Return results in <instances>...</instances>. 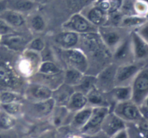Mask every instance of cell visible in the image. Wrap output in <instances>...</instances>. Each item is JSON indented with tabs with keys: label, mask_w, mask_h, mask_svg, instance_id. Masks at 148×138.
<instances>
[{
	"label": "cell",
	"mask_w": 148,
	"mask_h": 138,
	"mask_svg": "<svg viewBox=\"0 0 148 138\" xmlns=\"http://www.w3.org/2000/svg\"><path fill=\"white\" fill-rule=\"evenodd\" d=\"M78 48L86 55L89 67L86 74L96 76L112 63V54L106 47L98 33L80 35Z\"/></svg>",
	"instance_id": "6da1fadb"
},
{
	"label": "cell",
	"mask_w": 148,
	"mask_h": 138,
	"mask_svg": "<svg viewBox=\"0 0 148 138\" xmlns=\"http://www.w3.org/2000/svg\"><path fill=\"white\" fill-rule=\"evenodd\" d=\"M58 61L63 69L73 68L86 74L89 67L88 58L79 48L70 49H60L53 47Z\"/></svg>",
	"instance_id": "7a4b0ae2"
},
{
	"label": "cell",
	"mask_w": 148,
	"mask_h": 138,
	"mask_svg": "<svg viewBox=\"0 0 148 138\" xmlns=\"http://www.w3.org/2000/svg\"><path fill=\"white\" fill-rule=\"evenodd\" d=\"M16 72L14 65L0 59V92L16 91L23 94L27 81Z\"/></svg>",
	"instance_id": "3957f363"
},
{
	"label": "cell",
	"mask_w": 148,
	"mask_h": 138,
	"mask_svg": "<svg viewBox=\"0 0 148 138\" xmlns=\"http://www.w3.org/2000/svg\"><path fill=\"white\" fill-rule=\"evenodd\" d=\"M41 62L40 53L25 49L17 55L14 68L21 78L27 80L38 72Z\"/></svg>",
	"instance_id": "277c9868"
},
{
	"label": "cell",
	"mask_w": 148,
	"mask_h": 138,
	"mask_svg": "<svg viewBox=\"0 0 148 138\" xmlns=\"http://www.w3.org/2000/svg\"><path fill=\"white\" fill-rule=\"evenodd\" d=\"M131 31L119 26L112 25H103L98 29L101 41L111 54L130 36Z\"/></svg>",
	"instance_id": "5b68a950"
},
{
	"label": "cell",
	"mask_w": 148,
	"mask_h": 138,
	"mask_svg": "<svg viewBox=\"0 0 148 138\" xmlns=\"http://www.w3.org/2000/svg\"><path fill=\"white\" fill-rule=\"evenodd\" d=\"M23 104V115L37 121L49 119L55 107V103L52 98L35 102L24 100Z\"/></svg>",
	"instance_id": "8992f818"
},
{
	"label": "cell",
	"mask_w": 148,
	"mask_h": 138,
	"mask_svg": "<svg viewBox=\"0 0 148 138\" xmlns=\"http://www.w3.org/2000/svg\"><path fill=\"white\" fill-rule=\"evenodd\" d=\"M132 101L138 106L143 105L148 97V63L137 73L131 84Z\"/></svg>",
	"instance_id": "52a82bcc"
},
{
	"label": "cell",
	"mask_w": 148,
	"mask_h": 138,
	"mask_svg": "<svg viewBox=\"0 0 148 138\" xmlns=\"http://www.w3.org/2000/svg\"><path fill=\"white\" fill-rule=\"evenodd\" d=\"M111 111L126 123L137 122L144 119L140 106L134 104L132 100L116 103L113 106Z\"/></svg>",
	"instance_id": "ba28073f"
},
{
	"label": "cell",
	"mask_w": 148,
	"mask_h": 138,
	"mask_svg": "<svg viewBox=\"0 0 148 138\" xmlns=\"http://www.w3.org/2000/svg\"><path fill=\"white\" fill-rule=\"evenodd\" d=\"M63 30H69L79 35L98 33V27L92 25L80 12L72 14L62 25Z\"/></svg>",
	"instance_id": "9c48e42d"
},
{
	"label": "cell",
	"mask_w": 148,
	"mask_h": 138,
	"mask_svg": "<svg viewBox=\"0 0 148 138\" xmlns=\"http://www.w3.org/2000/svg\"><path fill=\"white\" fill-rule=\"evenodd\" d=\"M110 111V108L106 107L93 108L89 121L79 131L80 134L84 136H91L101 133L103 122Z\"/></svg>",
	"instance_id": "30bf717a"
},
{
	"label": "cell",
	"mask_w": 148,
	"mask_h": 138,
	"mask_svg": "<svg viewBox=\"0 0 148 138\" xmlns=\"http://www.w3.org/2000/svg\"><path fill=\"white\" fill-rule=\"evenodd\" d=\"M145 65L137 62L127 64L118 66L116 72L115 86H128L131 85L133 80L139 71Z\"/></svg>",
	"instance_id": "8fae6325"
},
{
	"label": "cell",
	"mask_w": 148,
	"mask_h": 138,
	"mask_svg": "<svg viewBox=\"0 0 148 138\" xmlns=\"http://www.w3.org/2000/svg\"><path fill=\"white\" fill-rule=\"evenodd\" d=\"M118 66L111 63L95 76V88L103 93H109L115 87L116 72Z\"/></svg>",
	"instance_id": "7c38bea8"
},
{
	"label": "cell",
	"mask_w": 148,
	"mask_h": 138,
	"mask_svg": "<svg viewBox=\"0 0 148 138\" xmlns=\"http://www.w3.org/2000/svg\"><path fill=\"white\" fill-rule=\"evenodd\" d=\"M31 38H28L27 36H25L23 32H17L1 36L0 46L10 51L20 54L25 50L27 43Z\"/></svg>",
	"instance_id": "4fadbf2b"
},
{
	"label": "cell",
	"mask_w": 148,
	"mask_h": 138,
	"mask_svg": "<svg viewBox=\"0 0 148 138\" xmlns=\"http://www.w3.org/2000/svg\"><path fill=\"white\" fill-rule=\"evenodd\" d=\"M53 91L45 85L27 81L23 95L28 101H43L51 98Z\"/></svg>",
	"instance_id": "5bb4252c"
},
{
	"label": "cell",
	"mask_w": 148,
	"mask_h": 138,
	"mask_svg": "<svg viewBox=\"0 0 148 138\" xmlns=\"http://www.w3.org/2000/svg\"><path fill=\"white\" fill-rule=\"evenodd\" d=\"M80 35L69 30H62V31L55 33L51 38V42L53 47L60 49H70L78 48Z\"/></svg>",
	"instance_id": "9a60e30c"
},
{
	"label": "cell",
	"mask_w": 148,
	"mask_h": 138,
	"mask_svg": "<svg viewBox=\"0 0 148 138\" xmlns=\"http://www.w3.org/2000/svg\"><path fill=\"white\" fill-rule=\"evenodd\" d=\"M132 47L134 62L147 65L148 63V43L134 30L130 33Z\"/></svg>",
	"instance_id": "2e32d148"
},
{
	"label": "cell",
	"mask_w": 148,
	"mask_h": 138,
	"mask_svg": "<svg viewBox=\"0 0 148 138\" xmlns=\"http://www.w3.org/2000/svg\"><path fill=\"white\" fill-rule=\"evenodd\" d=\"M112 62L117 66L134 62L130 34L112 54Z\"/></svg>",
	"instance_id": "e0dca14e"
},
{
	"label": "cell",
	"mask_w": 148,
	"mask_h": 138,
	"mask_svg": "<svg viewBox=\"0 0 148 138\" xmlns=\"http://www.w3.org/2000/svg\"><path fill=\"white\" fill-rule=\"evenodd\" d=\"M126 128L127 123L111 111L107 114L103 122L101 132L110 138Z\"/></svg>",
	"instance_id": "ac0fdd59"
},
{
	"label": "cell",
	"mask_w": 148,
	"mask_h": 138,
	"mask_svg": "<svg viewBox=\"0 0 148 138\" xmlns=\"http://www.w3.org/2000/svg\"><path fill=\"white\" fill-rule=\"evenodd\" d=\"M74 113L68 110L66 106H55L49 119L51 124L56 129L69 126Z\"/></svg>",
	"instance_id": "d6986e66"
},
{
	"label": "cell",
	"mask_w": 148,
	"mask_h": 138,
	"mask_svg": "<svg viewBox=\"0 0 148 138\" xmlns=\"http://www.w3.org/2000/svg\"><path fill=\"white\" fill-rule=\"evenodd\" d=\"M0 19L18 32H24L25 27L27 26V20L24 14L14 10L7 9L0 15Z\"/></svg>",
	"instance_id": "ffe728a7"
},
{
	"label": "cell",
	"mask_w": 148,
	"mask_h": 138,
	"mask_svg": "<svg viewBox=\"0 0 148 138\" xmlns=\"http://www.w3.org/2000/svg\"><path fill=\"white\" fill-rule=\"evenodd\" d=\"M86 96L88 98V106L92 107V108L106 107V108H110L111 111L113 106H114L108 93H103L95 88L90 91L87 94Z\"/></svg>",
	"instance_id": "44dd1931"
},
{
	"label": "cell",
	"mask_w": 148,
	"mask_h": 138,
	"mask_svg": "<svg viewBox=\"0 0 148 138\" xmlns=\"http://www.w3.org/2000/svg\"><path fill=\"white\" fill-rule=\"evenodd\" d=\"M80 13L92 25L98 27L105 25L108 20V14L103 11L97 4H93L86 7Z\"/></svg>",
	"instance_id": "7402d4cb"
},
{
	"label": "cell",
	"mask_w": 148,
	"mask_h": 138,
	"mask_svg": "<svg viewBox=\"0 0 148 138\" xmlns=\"http://www.w3.org/2000/svg\"><path fill=\"white\" fill-rule=\"evenodd\" d=\"M27 81L41 84L50 88L52 91H54L62 83H64V72L53 75H43L37 72Z\"/></svg>",
	"instance_id": "603a6c76"
},
{
	"label": "cell",
	"mask_w": 148,
	"mask_h": 138,
	"mask_svg": "<svg viewBox=\"0 0 148 138\" xmlns=\"http://www.w3.org/2000/svg\"><path fill=\"white\" fill-rule=\"evenodd\" d=\"M75 91V88L73 87L62 83L60 86L53 91L51 98L54 101L55 106H66Z\"/></svg>",
	"instance_id": "cb8c5ba5"
},
{
	"label": "cell",
	"mask_w": 148,
	"mask_h": 138,
	"mask_svg": "<svg viewBox=\"0 0 148 138\" xmlns=\"http://www.w3.org/2000/svg\"><path fill=\"white\" fill-rule=\"evenodd\" d=\"M93 108L87 106L77 112L74 113L69 127L77 131H80L89 121Z\"/></svg>",
	"instance_id": "d4e9b609"
},
{
	"label": "cell",
	"mask_w": 148,
	"mask_h": 138,
	"mask_svg": "<svg viewBox=\"0 0 148 138\" xmlns=\"http://www.w3.org/2000/svg\"><path fill=\"white\" fill-rule=\"evenodd\" d=\"M7 9L25 14L32 13L36 10L37 4L33 0H7Z\"/></svg>",
	"instance_id": "484cf974"
},
{
	"label": "cell",
	"mask_w": 148,
	"mask_h": 138,
	"mask_svg": "<svg viewBox=\"0 0 148 138\" xmlns=\"http://www.w3.org/2000/svg\"><path fill=\"white\" fill-rule=\"evenodd\" d=\"M108 93L114 104H116V103L130 101L132 97L131 85L115 86Z\"/></svg>",
	"instance_id": "4316f807"
},
{
	"label": "cell",
	"mask_w": 148,
	"mask_h": 138,
	"mask_svg": "<svg viewBox=\"0 0 148 138\" xmlns=\"http://www.w3.org/2000/svg\"><path fill=\"white\" fill-rule=\"evenodd\" d=\"M88 106V98L85 94L78 91H75L71 96L66 108L72 113H75Z\"/></svg>",
	"instance_id": "83f0119b"
},
{
	"label": "cell",
	"mask_w": 148,
	"mask_h": 138,
	"mask_svg": "<svg viewBox=\"0 0 148 138\" xmlns=\"http://www.w3.org/2000/svg\"><path fill=\"white\" fill-rule=\"evenodd\" d=\"M27 25L32 33H40L46 29V22L42 14L32 12L27 19Z\"/></svg>",
	"instance_id": "f1b7e54d"
},
{
	"label": "cell",
	"mask_w": 148,
	"mask_h": 138,
	"mask_svg": "<svg viewBox=\"0 0 148 138\" xmlns=\"http://www.w3.org/2000/svg\"><path fill=\"white\" fill-rule=\"evenodd\" d=\"M147 20V17H141V16L131 14V15H124L121 18L119 23V27H124L130 30H133L142 25L143 23Z\"/></svg>",
	"instance_id": "f546056e"
},
{
	"label": "cell",
	"mask_w": 148,
	"mask_h": 138,
	"mask_svg": "<svg viewBox=\"0 0 148 138\" xmlns=\"http://www.w3.org/2000/svg\"><path fill=\"white\" fill-rule=\"evenodd\" d=\"M85 75L77 69L73 68H66L64 70V83L75 88L80 82Z\"/></svg>",
	"instance_id": "4dcf8cb0"
},
{
	"label": "cell",
	"mask_w": 148,
	"mask_h": 138,
	"mask_svg": "<svg viewBox=\"0 0 148 138\" xmlns=\"http://www.w3.org/2000/svg\"><path fill=\"white\" fill-rule=\"evenodd\" d=\"M95 75L85 74L81 80L80 82L75 86V91L80 92L85 95L95 88Z\"/></svg>",
	"instance_id": "1f68e13d"
},
{
	"label": "cell",
	"mask_w": 148,
	"mask_h": 138,
	"mask_svg": "<svg viewBox=\"0 0 148 138\" xmlns=\"http://www.w3.org/2000/svg\"><path fill=\"white\" fill-rule=\"evenodd\" d=\"M64 69L59 63L51 61H44L42 62L38 69V73L43 75H53L60 74L64 72Z\"/></svg>",
	"instance_id": "d6a6232c"
},
{
	"label": "cell",
	"mask_w": 148,
	"mask_h": 138,
	"mask_svg": "<svg viewBox=\"0 0 148 138\" xmlns=\"http://www.w3.org/2000/svg\"><path fill=\"white\" fill-rule=\"evenodd\" d=\"M0 110L3 112L7 114L8 115L17 119L18 117H22L23 115V102L1 104L0 105Z\"/></svg>",
	"instance_id": "836d02e7"
},
{
	"label": "cell",
	"mask_w": 148,
	"mask_h": 138,
	"mask_svg": "<svg viewBox=\"0 0 148 138\" xmlns=\"http://www.w3.org/2000/svg\"><path fill=\"white\" fill-rule=\"evenodd\" d=\"M123 4V0H101L97 5L108 14L119 12Z\"/></svg>",
	"instance_id": "e575fe53"
},
{
	"label": "cell",
	"mask_w": 148,
	"mask_h": 138,
	"mask_svg": "<svg viewBox=\"0 0 148 138\" xmlns=\"http://www.w3.org/2000/svg\"><path fill=\"white\" fill-rule=\"evenodd\" d=\"M25 98L23 94L16 92V91H5L0 92V104H1L23 102Z\"/></svg>",
	"instance_id": "d590c367"
},
{
	"label": "cell",
	"mask_w": 148,
	"mask_h": 138,
	"mask_svg": "<svg viewBox=\"0 0 148 138\" xmlns=\"http://www.w3.org/2000/svg\"><path fill=\"white\" fill-rule=\"evenodd\" d=\"M17 119L8 115L0 110V130L10 131L15 127Z\"/></svg>",
	"instance_id": "8d00e7d4"
},
{
	"label": "cell",
	"mask_w": 148,
	"mask_h": 138,
	"mask_svg": "<svg viewBox=\"0 0 148 138\" xmlns=\"http://www.w3.org/2000/svg\"><path fill=\"white\" fill-rule=\"evenodd\" d=\"M46 45H47L46 41L43 38L40 36H36V37L32 38L31 40L28 42L26 49L40 53L45 49Z\"/></svg>",
	"instance_id": "74e56055"
},
{
	"label": "cell",
	"mask_w": 148,
	"mask_h": 138,
	"mask_svg": "<svg viewBox=\"0 0 148 138\" xmlns=\"http://www.w3.org/2000/svg\"><path fill=\"white\" fill-rule=\"evenodd\" d=\"M133 10H134V14L136 15L147 17L148 14V4L144 1L134 0Z\"/></svg>",
	"instance_id": "f35d334b"
},
{
	"label": "cell",
	"mask_w": 148,
	"mask_h": 138,
	"mask_svg": "<svg viewBox=\"0 0 148 138\" xmlns=\"http://www.w3.org/2000/svg\"><path fill=\"white\" fill-rule=\"evenodd\" d=\"M133 30H134L143 40L148 43V20L142 25L139 26Z\"/></svg>",
	"instance_id": "ab89813d"
},
{
	"label": "cell",
	"mask_w": 148,
	"mask_h": 138,
	"mask_svg": "<svg viewBox=\"0 0 148 138\" xmlns=\"http://www.w3.org/2000/svg\"><path fill=\"white\" fill-rule=\"evenodd\" d=\"M17 30H14L12 27H10L9 25H7L3 20L0 19V36H4L7 35L11 34V33H17Z\"/></svg>",
	"instance_id": "60d3db41"
},
{
	"label": "cell",
	"mask_w": 148,
	"mask_h": 138,
	"mask_svg": "<svg viewBox=\"0 0 148 138\" xmlns=\"http://www.w3.org/2000/svg\"><path fill=\"white\" fill-rule=\"evenodd\" d=\"M110 138H130V137L128 130H127V128H126L124 130H121L120 132L117 133L116 134H115Z\"/></svg>",
	"instance_id": "b9f144b4"
},
{
	"label": "cell",
	"mask_w": 148,
	"mask_h": 138,
	"mask_svg": "<svg viewBox=\"0 0 148 138\" xmlns=\"http://www.w3.org/2000/svg\"><path fill=\"white\" fill-rule=\"evenodd\" d=\"M12 130L10 131H1L0 130V138H17V135L12 133Z\"/></svg>",
	"instance_id": "7bdbcfd3"
},
{
	"label": "cell",
	"mask_w": 148,
	"mask_h": 138,
	"mask_svg": "<svg viewBox=\"0 0 148 138\" xmlns=\"http://www.w3.org/2000/svg\"><path fill=\"white\" fill-rule=\"evenodd\" d=\"M41 138H57V135H56V133H54V131L50 130V131L46 132L41 136Z\"/></svg>",
	"instance_id": "ee69618b"
},
{
	"label": "cell",
	"mask_w": 148,
	"mask_h": 138,
	"mask_svg": "<svg viewBox=\"0 0 148 138\" xmlns=\"http://www.w3.org/2000/svg\"><path fill=\"white\" fill-rule=\"evenodd\" d=\"M7 10V0H1L0 1V15Z\"/></svg>",
	"instance_id": "f6af8a7d"
},
{
	"label": "cell",
	"mask_w": 148,
	"mask_h": 138,
	"mask_svg": "<svg viewBox=\"0 0 148 138\" xmlns=\"http://www.w3.org/2000/svg\"><path fill=\"white\" fill-rule=\"evenodd\" d=\"M82 136H83L84 138H109V137H107L105 134H103L102 132H101V133H98V134L94 135H91V136L82 135Z\"/></svg>",
	"instance_id": "bcb514c9"
},
{
	"label": "cell",
	"mask_w": 148,
	"mask_h": 138,
	"mask_svg": "<svg viewBox=\"0 0 148 138\" xmlns=\"http://www.w3.org/2000/svg\"><path fill=\"white\" fill-rule=\"evenodd\" d=\"M66 138H84V137L82 135H72L68 136Z\"/></svg>",
	"instance_id": "7dc6e473"
},
{
	"label": "cell",
	"mask_w": 148,
	"mask_h": 138,
	"mask_svg": "<svg viewBox=\"0 0 148 138\" xmlns=\"http://www.w3.org/2000/svg\"><path fill=\"white\" fill-rule=\"evenodd\" d=\"M137 1H144V2H146L148 4V0H137Z\"/></svg>",
	"instance_id": "c3c4849f"
},
{
	"label": "cell",
	"mask_w": 148,
	"mask_h": 138,
	"mask_svg": "<svg viewBox=\"0 0 148 138\" xmlns=\"http://www.w3.org/2000/svg\"><path fill=\"white\" fill-rule=\"evenodd\" d=\"M1 36H0V43H1Z\"/></svg>",
	"instance_id": "681fc988"
},
{
	"label": "cell",
	"mask_w": 148,
	"mask_h": 138,
	"mask_svg": "<svg viewBox=\"0 0 148 138\" xmlns=\"http://www.w3.org/2000/svg\"><path fill=\"white\" fill-rule=\"evenodd\" d=\"M147 19L148 20V14H147Z\"/></svg>",
	"instance_id": "f907efd6"
},
{
	"label": "cell",
	"mask_w": 148,
	"mask_h": 138,
	"mask_svg": "<svg viewBox=\"0 0 148 138\" xmlns=\"http://www.w3.org/2000/svg\"><path fill=\"white\" fill-rule=\"evenodd\" d=\"M25 138H29V137H25Z\"/></svg>",
	"instance_id": "816d5d0a"
},
{
	"label": "cell",
	"mask_w": 148,
	"mask_h": 138,
	"mask_svg": "<svg viewBox=\"0 0 148 138\" xmlns=\"http://www.w3.org/2000/svg\"><path fill=\"white\" fill-rule=\"evenodd\" d=\"M33 1H34V0H33Z\"/></svg>",
	"instance_id": "f5cc1de1"
},
{
	"label": "cell",
	"mask_w": 148,
	"mask_h": 138,
	"mask_svg": "<svg viewBox=\"0 0 148 138\" xmlns=\"http://www.w3.org/2000/svg\"><path fill=\"white\" fill-rule=\"evenodd\" d=\"M0 1H1V0H0Z\"/></svg>",
	"instance_id": "db71d44e"
},
{
	"label": "cell",
	"mask_w": 148,
	"mask_h": 138,
	"mask_svg": "<svg viewBox=\"0 0 148 138\" xmlns=\"http://www.w3.org/2000/svg\"></svg>",
	"instance_id": "11a10c76"
}]
</instances>
